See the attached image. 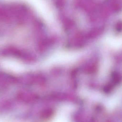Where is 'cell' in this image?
I'll return each mask as SVG.
<instances>
[{"label": "cell", "instance_id": "obj_1", "mask_svg": "<svg viewBox=\"0 0 122 122\" xmlns=\"http://www.w3.org/2000/svg\"><path fill=\"white\" fill-rule=\"evenodd\" d=\"M105 122H114L113 120L110 117H108L105 120Z\"/></svg>", "mask_w": 122, "mask_h": 122}]
</instances>
